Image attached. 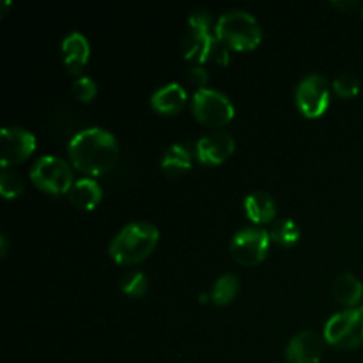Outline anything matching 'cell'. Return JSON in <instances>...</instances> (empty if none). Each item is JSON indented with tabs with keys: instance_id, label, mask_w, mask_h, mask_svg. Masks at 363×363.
I'll list each match as a JSON object with an SVG mask.
<instances>
[{
	"instance_id": "obj_6",
	"label": "cell",
	"mask_w": 363,
	"mask_h": 363,
	"mask_svg": "<svg viewBox=\"0 0 363 363\" xmlns=\"http://www.w3.org/2000/svg\"><path fill=\"white\" fill-rule=\"evenodd\" d=\"M188 30L186 38L183 41V53L188 60H195V62H204V60L211 59L213 46L216 43V35L209 34V27H211V16L208 11H197L188 20Z\"/></svg>"
},
{
	"instance_id": "obj_17",
	"label": "cell",
	"mask_w": 363,
	"mask_h": 363,
	"mask_svg": "<svg viewBox=\"0 0 363 363\" xmlns=\"http://www.w3.org/2000/svg\"><path fill=\"white\" fill-rule=\"evenodd\" d=\"M333 298L344 305H357L363 296V286L360 280L351 273H342L333 280Z\"/></svg>"
},
{
	"instance_id": "obj_4",
	"label": "cell",
	"mask_w": 363,
	"mask_h": 363,
	"mask_svg": "<svg viewBox=\"0 0 363 363\" xmlns=\"http://www.w3.org/2000/svg\"><path fill=\"white\" fill-rule=\"evenodd\" d=\"M325 339L339 350H354L363 344V307L347 308L332 315L325 325Z\"/></svg>"
},
{
	"instance_id": "obj_2",
	"label": "cell",
	"mask_w": 363,
	"mask_h": 363,
	"mask_svg": "<svg viewBox=\"0 0 363 363\" xmlns=\"http://www.w3.org/2000/svg\"><path fill=\"white\" fill-rule=\"evenodd\" d=\"M158 229L147 222H133L119 230L110 243V255L119 264H135L147 257L158 243Z\"/></svg>"
},
{
	"instance_id": "obj_10",
	"label": "cell",
	"mask_w": 363,
	"mask_h": 363,
	"mask_svg": "<svg viewBox=\"0 0 363 363\" xmlns=\"http://www.w3.org/2000/svg\"><path fill=\"white\" fill-rule=\"evenodd\" d=\"M35 149V137L30 131L18 126H7L2 130V169H9V165L23 162Z\"/></svg>"
},
{
	"instance_id": "obj_13",
	"label": "cell",
	"mask_w": 363,
	"mask_h": 363,
	"mask_svg": "<svg viewBox=\"0 0 363 363\" xmlns=\"http://www.w3.org/2000/svg\"><path fill=\"white\" fill-rule=\"evenodd\" d=\"M184 103H186V91L177 82L163 85L151 96L152 108L160 113H165V116L177 113L183 108Z\"/></svg>"
},
{
	"instance_id": "obj_15",
	"label": "cell",
	"mask_w": 363,
	"mask_h": 363,
	"mask_svg": "<svg viewBox=\"0 0 363 363\" xmlns=\"http://www.w3.org/2000/svg\"><path fill=\"white\" fill-rule=\"evenodd\" d=\"M245 211L252 222L266 223L275 216L277 204L272 195L266 191H254L245 199Z\"/></svg>"
},
{
	"instance_id": "obj_9",
	"label": "cell",
	"mask_w": 363,
	"mask_h": 363,
	"mask_svg": "<svg viewBox=\"0 0 363 363\" xmlns=\"http://www.w3.org/2000/svg\"><path fill=\"white\" fill-rule=\"evenodd\" d=\"M296 103L301 112L307 117H319L330 103L328 80L319 73H312L305 77L298 84Z\"/></svg>"
},
{
	"instance_id": "obj_14",
	"label": "cell",
	"mask_w": 363,
	"mask_h": 363,
	"mask_svg": "<svg viewBox=\"0 0 363 363\" xmlns=\"http://www.w3.org/2000/svg\"><path fill=\"white\" fill-rule=\"evenodd\" d=\"M62 53L67 69L71 73H80L82 67L87 64L89 53H91L87 38L80 32H71L62 41Z\"/></svg>"
},
{
	"instance_id": "obj_5",
	"label": "cell",
	"mask_w": 363,
	"mask_h": 363,
	"mask_svg": "<svg viewBox=\"0 0 363 363\" xmlns=\"http://www.w3.org/2000/svg\"><path fill=\"white\" fill-rule=\"evenodd\" d=\"M34 184L48 194H64L73 186V174L69 165L57 156H43L30 170Z\"/></svg>"
},
{
	"instance_id": "obj_22",
	"label": "cell",
	"mask_w": 363,
	"mask_h": 363,
	"mask_svg": "<svg viewBox=\"0 0 363 363\" xmlns=\"http://www.w3.org/2000/svg\"><path fill=\"white\" fill-rule=\"evenodd\" d=\"M121 289L126 294L133 298L144 296L145 291H147V279H145L144 273L140 272H130L123 277L121 280Z\"/></svg>"
},
{
	"instance_id": "obj_21",
	"label": "cell",
	"mask_w": 363,
	"mask_h": 363,
	"mask_svg": "<svg viewBox=\"0 0 363 363\" xmlns=\"http://www.w3.org/2000/svg\"><path fill=\"white\" fill-rule=\"evenodd\" d=\"M0 194L4 199H16L23 194V181L16 172L9 169H2L0 174Z\"/></svg>"
},
{
	"instance_id": "obj_26",
	"label": "cell",
	"mask_w": 363,
	"mask_h": 363,
	"mask_svg": "<svg viewBox=\"0 0 363 363\" xmlns=\"http://www.w3.org/2000/svg\"><path fill=\"white\" fill-rule=\"evenodd\" d=\"M0 255H7V240H6V236L0 238Z\"/></svg>"
},
{
	"instance_id": "obj_16",
	"label": "cell",
	"mask_w": 363,
	"mask_h": 363,
	"mask_svg": "<svg viewBox=\"0 0 363 363\" xmlns=\"http://www.w3.org/2000/svg\"><path fill=\"white\" fill-rule=\"evenodd\" d=\"M69 195V201L73 202L77 208L80 209H92L98 206V202L101 201V188L96 183L94 179H80L71 186V190L67 191Z\"/></svg>"
},
{
	"instance_id": "obj_12",
	"label": "cell",
	"mask_w": 363,
	"mask_h": 363,
	"mask_svg": "<svg viewBox=\"0 0 363 363\" xmlns=\"http://www.w3.org/2000/svg\"><path fill=\"white\" fill-rule=\"evenodd\" d=\"M323 342L321 337L315 332L305 330L294 335L287 346L286 357L289 363H319L323 357Z\"/></svg>"
},
{
	"instance_id": "obj_7",
	"label": "cell",
	"mask_w": 363,
	"mask_h": 363,
	"mask_svg": "<svg viewBox=\"0 0 363 363\" xmlns=\"http://www.w3.org/2000/svg\"><path fill=\"white\" fill-rule=\"evenodd\" d=\"M194 116L208 126H223L234 117V105L223 92L202 89L194 96Z\"/></svg>"
},
{
	"instance_id": "obj_23",
	"label": "cell",
	"mask_w": 363,
	"mask_h": 363,
	"mask_svg": "<svg viewBox=\"0 0 363 363\" xmlns=\"http://www.w3.org/2000/svg\"><path fill=\"white\" fill-rule=\"evenodd\" d=\"M333 89L342 98H353L360 91V82H358V78L353 73H340L333 80Z\"/></svg>"
},
{
	"instance_id": "obj_25",
	"label": "cell",
	"mask_w": 363,
	"mask_h": 363,
	"mask_svg": "<svg viewBox=\"0 0 363 363\" xmlns=\"http://www.w3.org/2000/svg\"><path fill=\"white\" fill-rule=\"evenodd\" d=\"M188 80H190V84L194 85L199 92L202 91V89H206V84H208V73H206L202 67H194V69H190Z\"/></svg>"
},
{
	"instance_id": "obj_3",
	"label": "cell",
	"mask_w": 363,
	"mask_h": 363,
	"mask_svg": "<svg viewBox=\"0 0 363 363\" xmlns=\"http://www.w3.org/2000/svg\"><path fill=\"white\" fill-rule=\"evenodd\" d=\"M215 35L234 50H252L261 43L262 30L259 21L247 11H229L216 21Z\"/></svg>"
},
{
	"instance_id": "obj_27",
	"label": "cell",
	"mask_w": 363,
	"mask_h": 363,
	"mask_svg": "<svg viewBox=\"0 0 363 363\" xmlns=\"http://www.w3.org/2000/svg\"><path fill=\"white\" fill-rule=\"evenodd\" d=\"M333 6L340 7V9H347V7H353V2H333Z\"/></svg>"
},
{
	"instance_id": "obj_8",
	"label": "cell",
	"mask_w": 363,
	"mask_h": 363,
	"mask_svg": "<svg viewBox=\"0 0 363 363\" xmlns=\"http://www.w3.org/2000/svg\"><path fill=\"white\" fill-rule=\"evenodd\" d=\"M269 233L264 229H241L236 236L233 238V250L234 259L243 266H255L266 257V252L269 247Z\"/></svg>"
},
{
	"instance_id": "obj_18",
	"label": "cell",
	"mask_w": 363,
	"mask_h": 363,
	"mask_svg": "<svg viewBox=\"0 0 363 363\" xmlns=\"http://www.w3.org/2000/svg\"><path fill=\"white\" fill-rule=\"evenodd\" d=\"M190 167H191L190 151L181 144L170 145L162 158V169L165 170V174H169V176L172 177L188 172Z\"/></svg>"
},
{
	"instance_id": "obj_11",
	"label": "cell",
	"mask_w": 363,
	"mask_h": 363,
	"mask_svg": "<svg viewBox=\"0 0 363 363\" xmlns=\"http://www.w3.org/2000/svg\"><path fill=\"white\" fill-rule=\"evenodd\" d=\"M234 152V138L227 131H213L197 142V158L204 165H218Z\"/></svg>"
},
{
	"instance_id": "obj_20",
	"label": "cell",
	"mask_w": 363,
	"mask_h": 363,
	"mask_svg": "<svg viewBox=\"0 0 363 363\" xmlns=\"http://www.w3.org/2000/svg\"><path fill=\"white\" fill-rule=\"evenodd\" d=\"M238 287H240V282H238L236 277L225 273L216 280L215 287H213V301L218 305H227L236 296Z\"/></svg>"
},
{
	"instance_id": "obj_19",
	"label": "cell",
	"mask_w": 363,
	"mask_h": 363,
	"mask_svg": "<svg viewBox=\"0 0 363 363\" xmlns=\"http://www.w3.org/2000/svg\"><path fill=\"white\" fill-rule=\"evenodd\" d=\"M269 238H272L273 241H277L279 245L291 247V245H294L300 240V227H298V223L293 222L291 218L279 220V222H275L272 225Z\"/></svg>"
},
{
	"instance_id": "obj_24",
	"label": "cell",
	"mask_w": 363,
	"mask_h": 363,
	"mask_svg": "<svg viewBox=\"0 0 363 363\" xmlns=\"http://www.w3.org/2000/svg\"><path fill=\"white\" fill-rule=\"evenodd\" d=\"M98 92V87H96V82L89 77L78 78L73 84V96L78 99V101H91L92 98Z\"/></svg>"
},
{
	"instance_id": "obj_1",
	"label": "cell",
	"mask_w": 363,
	"mask_h": 363,
	"mask_svg": "<svg viewBox=\"0 0 363 363\" xmlns=\"http://www.w3.org/2000/svg\"><path fill=\"white\" fill-rule=\"evenodd\" d=\"M67 149L73 165L89 176H99L112 169L119 155L116 137L103 128L78 131Z\"/></svg>"
}]
</instances>
